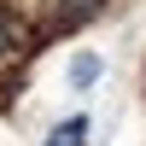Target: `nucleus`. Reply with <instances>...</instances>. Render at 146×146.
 <instances>
[{
  "label": "nucleus",
  "mask_w": 146,
  "mask_h": 146,
  "mask_svg": "<svg viewBox=\"0 0 146 146\" xmlns=\"http://www.w3.org/2000/svg\"><path fill=\"white\" fill-rule=\"evenodd\" d=\"M100 6L105 0H64L58 6V29H82L88 18H100Z\"/></svg>",
  "instance_id": "nucleus-2"
},
{
  "label": "nucleus",
  "mask_w": 146,
  "mask_h": 146,
  "mask_svg": "<svg viewBox=\"0 0 146 146\" xmlns=\"http://www.w3.org/2000/svg\"><path fill=\"white\" fill-rule=\"evenodd\" d=\"M100 76H105V58L100 53H76L70 58V88H94Z\"/></svg>",
  "instance_id": "nucleus-1"
},
{
  "label": "nucleus",
  "mask_w": 146,
  "mask_h": 146,
  "mask_svg": "<svg viewBox=\"0 0 146 146\" xmlns=\"http://www.w3.org/2000/svg\"><path fill=\"white\" fill-rule=\"evenodd\" d=\"M82 135H88V117H64V123L47 135V146H82Z\"/></svg>",
  "instance_id": "nucleus-3"
},
{
  "label": "nucleus",
  "mask_w": 146,
  "mask_h": 146,
  "mask_svg": "<svg viewBox=\"0 0 146 146\" xmlns=\"http://www.w3.org/2000/svg\"><path fill=\"white\" fill-rule=\"evenodd\" d=\"M6 47H12V18L0 12V53H6Z\"/></svg>",
  "instance_id": "nucleus-4"
}]
</instances>
